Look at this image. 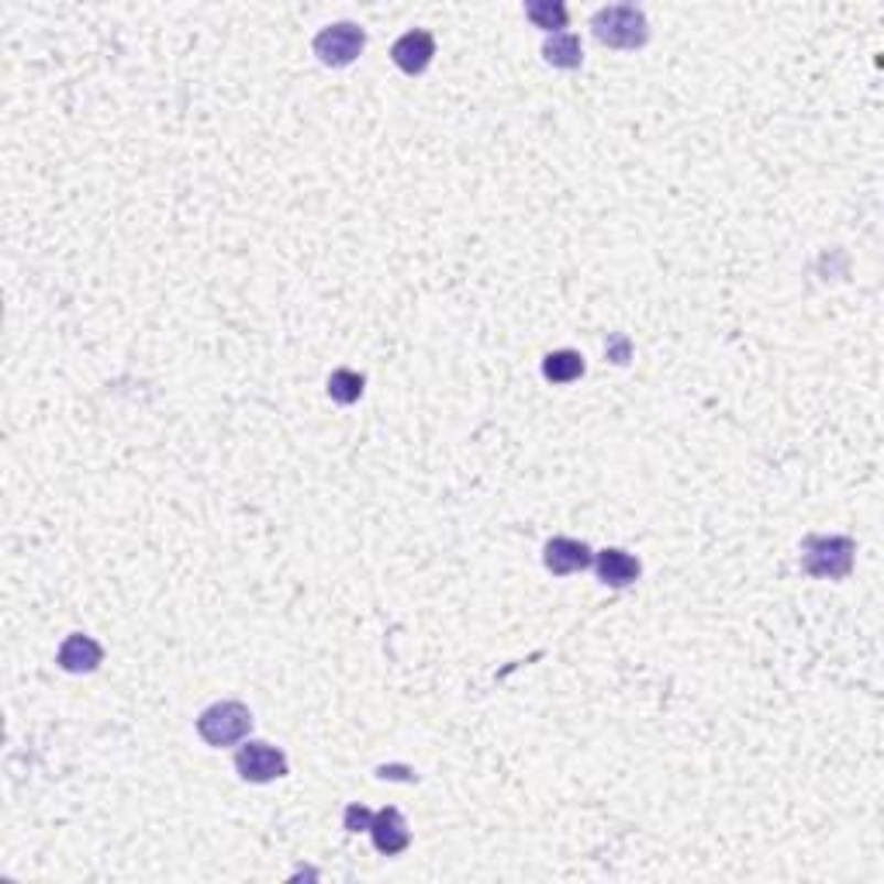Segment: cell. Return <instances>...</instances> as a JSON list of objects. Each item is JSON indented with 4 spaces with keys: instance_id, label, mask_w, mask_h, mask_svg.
Masks as SVG:
<instances>
[{
    "instance_id": "1",
    "label": "cell",
    "mask_w": 884,
    "mask_h": 884,
    "mask_svg": "<svg viewBox=\"0 0 884 884\" xmlns=\"http://www.w3.org/2000/svg\"><path fill=\"white\" fill-rule=\"evenodd\" d=\"M591 32L608 48L633 52L649 42V21L636 4H608L591 18Z\"/></svg>"
},
{
    "instance_id": "2",
    "label": "cell",
    "mask_w": 884,
    "mask_h": 884,
    "mask_svg": "<svg viewBox=\"0 0 884 884\" xmlns=\"http://www.w3.org/2000/svg\"><path fill=\"white\" fill-rule=\"evenodd\" d=\"M249 733H252V712L242 701H215V705H207L197 715V736L215 750L236 746Z\"/></svg>"
},
{
    "instance_id": "3",
    "label": "cell",
    "mask_w": 884,
    "mask_h": 884,
    "mask_svg": "<svg viewBox=\"0 0 884 884\" xmlns=\"http://www.w3.org/2000/svg\"><path fill=\"white\" fill-rule=\"evenodd\" d=\"M853 557H856V542L850 536H809L801 546V567L809 570L812 578H829V581L850 578Z\"/></svg>"
},
{
    "instance_id": "4",
    "label": "cell",
    "mask_w": 884,
    "mask_h": 884,
    "mask_svg": "<svg viewBox=\"0 0 884 884\" xmlns=\"http://www.w3.org/2000/svg\"><path fill=\"white\" fill-rule=\"evenodd\" d=\"M315 56L322 66H332V69H343V66H353L359 60V52L367 48V32L359 29L353 21H339V24H328L315 35Z\"/></svg>"
},
{
    "instance_id": "5",
    "label": "cell",
    "mask_w": 884,
    "mask_h": 884,
    "mask_svg": "<svg viewBox=\"0 0 884 884\" xmlns=\"http://www.w3.org/2000/svg\"><path fill=\"white\" fill-rule=\"evenodd\" d=\"M236 770L249 785H270V781H280V777H288L291 764H288V753H283L280 746L263 743V740H249L236 753Z\"/></svg>"
},
{
    "instance_id": "6",
    "label": "cell",
    "mask_w": 884,
    "mask_h": 884,
    "mask_svg": "<svg viewBox=\"0 0 884 884\" xmlns=\"http://www.w3.org/2000/svg\"><path fill=\"white\" fill-rule=\"evenodd\" d=\"M542 563L553 578H570L581 574L594 563V550L584 539H570V536H557L542 546Z\"/></svg>"
},
{
    "instance_id": "7",
    "label": "cell",
    "mask_w": 884,
    "mask_h": 884,
    "mask_svg": "<svg viewBox=\"0 0 884 884\" xmlns=\"http://www.w3.org/2000/svg\"><path fill=\"white\" fill-rule=\"evenodd\" d=\"M432 56H435V39H432V32H425V29L405 32V35L395 42V48H391L395 66H398L401 73H408V76L425 73L429 63H432Z\"/></svg>"
},
{
    "instance_id": "8",
    "label": "cell",
    "mask_w": 884,
    "mask_h": 884,
    "mask_svg": "<svg viewBox=\"0 0 884 884\" xmlns=\"http://www.w3.org/2000/svg\"><path fill=\"white\" fill-rule=\"evenodd\" d=\"M591 567H594L597 581L608 584V587H629V584H636L639 574H643L639 560H636L633 553H626V550H618V546H612V550H602V553H597Z\"/></svg>"
},
{
    "instance_id": "9",
    "label": "cell",
    "mask_w": 884,
    "mask_h": 884,
    "mask_svg": "<svg viewBox=\"0 0 884 884\" xmlns=\"http://www.w3.org/2000/svg\"><path fill=\"white\" fill-rule=\"evenodd\" d=\"M56 660L66 673H94L104 664V646L87 633H73L63 639Z\"/></svg>"
},
{
    "instance_id": "10",
    "label": "cell",
    "mask_w": 884,
    "mask_h": 884,
    "mask_svg": "<svg viewBox=\"0 0 884 884\" xmlns=\"http://www.w3.org/2000/svg\"><path fill=\"white\" fill-rule=\"evenodd\" d=\"M370 837H374V847H377L384 856H395V853L408 850V843H411V829H408V822H405V816H401L398 809H380V812H374Z\"/></svg>"
},
{
    "instance_id": "11",
    "label": "cell",
    "mask_w": 884,
    "mask_h": 884,
    "mask_svg": "<svg viewBox=\"0 0 884 884\" xmlns=\"http://www.w3.org/2000/svg\"><path fill=\"white\" fill-rule=\"evenodd\" d=\"M542 60L557 69H578L584 63V48L574 32H560L542 42Z\"/></svg>"
},
{
    "instance_id": "12",
    "label": "cell",
    "mask_w": 884,
    "mask_h": 884,
    "mask_svg": "<svg viewBox=\"0 0 884 884\" xmlns=\"http://www.w3.org/2000/svg\"><path fill=\"white\" fill-rule=\"evenodd\" d=\"M542 377L550 384H574L584 377V356L578 349H557L542 359Z\"/></svg>"
},
{
    "instance_id": "13",
    "label": "cell",
    "mask_w": 884,
    "mask_h": 884,
    "mask_svg": "<svg viewBox=\"0 0 884 884\" xmlns=\"http://www.w3.org/2000/svg\"><path fill=\"white\" fill-rule=\"evenodd\" d=\"M526 18L536 24V29L550 32V35H560L567 29L570 14H567V4H560V0H529Z\"/></svg>"
},
{
    "instance_id": "14",
    "label": "cell",
    "mask_w": 884,
    "mask_h": 884,
    "mask_svg": "<svg viewBox=\"0 0 884 884\" xmlns=\"http://www.w3.org/2000/svg\"><path fill=\"white\" fill-rule=\"evenodd\" d=\"M363 387H367V380L349 367H339V370L328 374V398L335 405H356L363 398Z\"/></svg>"
},
{
    "instance_id": "15",
    "label": "cell",
    "mask_w": 884,
    "mask_h": 884,
    "mask_svg": "<svg viewBox=\"0 0 884 884\" xmlns=\"http://www.w3.org/2000/svg\"><path fill=\"white\" fill-rule=\"evenodd\" d=\"M370 822H374V812L367 809V805H349L346 819H343L349 833H370Z\"/></svg>"
},
{
    "instance_id": "16",
    "label": "cell",
    "mask_w": 884,
    "mask_h": 884,
    "mask_svg": "<svg viewBox=\"0 0 884 884\" xmlns=\"http://www.w3.org/2000/svg\"><path fill=\"white\" fill-rule=\"evenodd\" d=\"M608 356H612L615 363H629V356H633V346H629L626 335H612V339H608Z\"/></svg>"
}]
</instances>
